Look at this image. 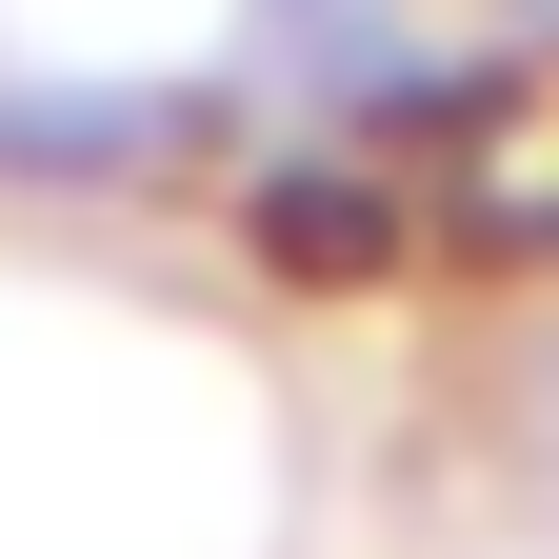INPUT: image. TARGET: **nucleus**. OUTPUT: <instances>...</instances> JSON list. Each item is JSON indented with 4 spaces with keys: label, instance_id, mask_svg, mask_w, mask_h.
I'll list each match as a JSON object with an SVG mask.
<instances>
[{
    "label": "nucleus",
    "instance_id": "nucleus-1",
    "mask_svg": "<svg viewBox=\"0 0 559 559\" xmlns=\"http://www.w3.org/2000/svg\"><path fill=\"white\" fill-rule=\"evenodd\" d=\"M419 200H440V221H460L479 260L559 240V81H500V100H479V120L440 140V180H419Z\"/></svg>",
    "mask_w": 559,
    "mask_h": 559
}]
</instances>
